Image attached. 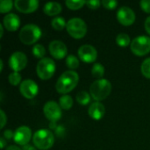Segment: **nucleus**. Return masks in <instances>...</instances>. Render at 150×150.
<instances>
[{
  "label": "nucleus",
  "instance_id": "f257e3e1",
  "mask_svg": "<svg viewBox=\"0 0 150 150\" xmlns=\"http://www.w3.org/2000/svg\"><path fill=\"white\" fill-rule=\"evenodd\" d=\"M79 82V75L74 70H67L63 72L58 78L55 89L58 93L66 95L73 91Z\"/></svg>",
  "mask_w": 150,
  "mask_h": 150
},
{
  "label": "nucleus",
  "instance_id": "f03ea898",
  "mask_svg": "<svg viewBox=\"0 0 150 150\" xmlns=\"http://www.w3.org/2000/svg\"><path fill=\"white\" fill-rule=\"evenodd\" d=\"M112 91V83L107 79H98L94 81L90 87V94L97 102L105 99Z\"/></svg>",
  "mask_w": 150,
  "mask_h": 150
},
{
  "label": "nucleus",
  "instance_id": "7ed1b4c3",
  "mask_svg": "<svg viewBox=\"0 0 150 150\" xmlns=\"http://www.w3.org/2000/svg\"><path fill=\"white\" fill-rule=\"evenodd\" d=\"M33 142L36 149L47 150L51 149L54 143V135L48 129H40L33 134Z\"/></svg>",
  "mask_w": 150,
  "mask_h": 150
},
{
  "label": "nucleus",
  "instance_id": "20e7f679",
  "mask_svg": "<svg viewBox=\"0 0 150 150\" xmlns=\"http://www.w3.org/2000/svg\"><path fill=\"white\" fill-rule=\"evenodd\" d=\"M41 36L40 28L34 24H28L24 25L18 33L20 41L25 45H33L37 42Z\"/></svg>",
  "mask_w": 150,
  "mask_h": 150
},
{
  "label": "nucleus",
  "instance_id": "39448f33",
  "mask_svg": "<svg viewBox=\"0 0 150 150\" xmlns=\"http://www.w3.org/2000/svg\"><path fill=\"white\" fill-rule=\"evenodd\" d=\"M67 32L74 39H82L87 33V25L80 18H70L67 22Z\"/></svg>",
  "mask_w": 150,
  "mask_h": 150
},
{
  "label": "nucleus",
  "instance_id": "423d86ee",
  "mask_svg": "<svg viewBox=\"0 0 150 150\" xmlns=\"http://www.w3.org/2000/svg\"><path fill=\"white\" fill-rule=\"evenodd\" d=\"M55 62L49 57H45L39 61L36 67V72L38 76L42 80L50 79L55 72Z\"/></svg>",
  "mask_w": 150,
  "mask_h": 150
},
{
  "label": "nucleus",
  "instance_id": "0eeeda50",
  "mask_svg": "<svg viewBox=\"0 0 150 150\" xmlns=\"http://www.w3.org/2000/svg\"><path fill=\"white\" fill-rule=\"evenodd\" d=\"M130 48L132 53L137 56H144L150 52V37L142 35L134 38L131 44Z\"/></svg>",
  "mask_w": 150,
  "mask_h": 150
},
{
  "label": "nucleus",
  "instance_id": "6e6552de",
  "mask_svg": "<svg viewBox=\"0 0 150 150\" xmlns=\"http://www.w3.org/2000/svg\"><path fill=\"white\" fill-rule=\"evenodd\" d=\"M43 112L45 117L51 122L55 123L58 121L62 115V107L54 101H48L44 105Z\"/></svg>",
  "mask_w": 150,
  "mask_h": 150
},
{
  "label": "nucleus",
  "instance_id": "1a4fd4ad",
  "mask_svg": "<svg viewBox=\"0 0 150 150\" xmlns=\"http://www.w3.org/2000/svg\"><path fill=\"white\" fill-rule=\"evenodd\" d=\"M19 91L24 98L27 99H33L37 96L39 92V87L33 80L26 79L21 82L19 84Z\"/></svg>",
  "mask_w": 150,
  "mask_h": 150
},
{
  "label": "nucleus",
  "instance_id": "9d476101",
  "mask_svg": "<svg viewBox=\"0 0 150 150\" xmlns=\"http://www.w3.org/2000/svg\"><path fill=\"white\" fill-rule=\"evenodd\" d=\"M27 57L22 52H14L9 59V66L14 72H19L26 67Z\"/></svg>",
  "mask_w": 150,
  "mask_h": 150
},
{
  "label": "nucleus",
  "instance_id": "9b49d317",
  "mask_svg": "<svg viewBox=\"0 0 150 150\" xmlns=\"http://www.w3.org/2000/svg\"><path fill=\"white\" fill-rule=\"evenodd\" d=\"M135 13L130 7L121 6L117 11V19L123 25L128 26L133 25L135 21Z\"/></svg>",
  "mask_w": 150,
  "mask_h": 150
},
{
  "label": "nucleus",
  "instance_id": "f8f14e48",
  "mask_svg": "<svg viewBox=\"0 0 150 150\" xmlns=\"http://www.w3.org/2000/svg\"><path fill=\"white\" fill-rule=\"evenodd\" d=\"M78 56L85 63L94 62L98 58V51L91 45H83L78 49Z\"/></svg>",
  "mask_w": 150,
  "mask_h": 150
},
{
  "label": "nucleus",
  "instance_id": "ddd939ff",
  "mask_svg": "<svg viewBox=\"0 0 150 150\" xmlns=\"http://www.w3.org/2000/svg\"><path fill=\"white\" fill-rule=\"evenodd\" d=\"M48 49L50 54L57 60L63 59L68 54V48L62 40H55L51 41L48 45Z\"/></svg>",
  "mask_w": 150,
  "mask_h": 150
},
{
  "label": "nucleus",
  "instance_id": "4468645a",
  "mask_svg": "<svg viewBox=\"0 0 150 150\" xmlns=\"http://www.w3.org/2000/svg\"><path fill=\"white\" fill-rule=\"evenodd\" d=\"M31 138H32V130L26 126H21L18 127L14 132L13 140L18 145L23 147L27 145Z\"/></svg>",
  "mask_w": 150,
  "mask_h": 150
},
{
  "label": "nucleus",
  "instance_id": "2eb2a0df",
  "mask_svg": "<svg viewBox=\"0 0 150 150\" xmlns=\"http://www.w3.org/2000/svg\"><path fill=\"white\" fill-rule=\"evenodd\" d=\"M16 9L22 13H31L39 7L38 0H16L14 2Z\"/></svg>",
  "mask_w": 150,
  "mask_h": 150
},
{
  "label": "nucleus",
  "instance_id": "dca6fc26",
  "mask_svg": "<svg viewBox=\"0 0 150 150\" xmlns=\"http://www.w3.org/2000/svg\"><path fill=\"white\" fill-rule=\"evenodd\" d=\"M3 24L4 28H6L8 31L15 32L20 26V18L18 15L14 13H9L4 17Z\"/></svg>",
  "mask_w": 150,
  "mask_h": 150
},
{
  "label": "nucleus",
  "instance_id": "f3484780",
  "mask_svg": "<svg viewBox=\"0 0 150 150\" xmlns=\"http://www.w3.org/2000/svg\"><path fill=\"white\" fill-rule=\"evenodd\" d=\"M89 116L94 120H100L105 114V107L101 102L92 103L88 109Z\"/></svg>",
  "mask_w": 150,
  "mask_h": 150
},
{
  "label": "nucleus",
  "instance_id": "a211bd4d",
  "mask_svg": "<svg viewBox=\"0 0 150 150\" xmlns=\"http://www.w3.org/2000/svg\"><path fill=\"white\" fill-rule=\"evenodd\" d=\"M43 11L47 16H56L62 11V5L57 2H48L43 7Z\"/></svg>",
  "mask_w": 150,
  "mask_h": 150
},
{
  "label": "nucleus",
  "instance_id": "6ab92c4d",
  "mask_svg": "<svg viewBox=\"0 0 150 150\" xmlns=\"http://www.w3.org/2000/svg\"><path fill=\"white\" fill-rule=\"evenodd\" d=\"M59 105L63 110H69L73 106V99L69 95H62L59 99Z\"/></svg>",
  "mask_w": 150,
  "mask_h": 150
},
{
  "label": "nucleus",
  "instance_id": "aec40b11",
  "mask_svg": "<svg viewBox=\"0 0 150 150\" xmlns=\"http://www.w3.org/2000/svg\"><path fill=\"white\" fill-rule=\"evenodd\" d=\"M91 75L98 80L102 79L101 77H103L105 75V67L99 62L94 63L91 69Z\"/></svg>",
  "mask_w": 150,
  "mask_h": 150
},
{
  "label": "nucleus",
  "instance_id": "412c9836",
  "mask_svg": "<svg viewBox=\"0 0 150 150\" xmlns=\"http://www.w3.org/2000/svg\"><path fill=\"white\" fill-rule=\"evenodd\" d=\"M51 25H52V27L57 31H62L67 26L66 20L62 17H55L54 18H53Z\"/></svg>",
  "mask_w": 150,
  "mask_h": 150
},
{
  "label": "nucleus",
  "instance_id": "4be33fe9",
  "mask_svg": "<svg viewBox=\"0 0 150 150\" xmlns=\"http://www.w3.org/2000/svg\"><path fill=\"white\" fill-rule=\"evenodd\" d=\"M91 99V94H89L85 91H82L78 92L76 95V101L81 105H86L90 104Z\"/></svg>",
  "mask_w": 150,
  "mask_h": 150
},
{
  "label": "nucleus",
  "instance_id": "5701e85b",
  "mask_svg": "<svg viewBox=\"0 0 150 150\" xmlns=\"http://www.w3.org/2000/svg\"><path fill=\"white\" fill-rule=\"evenodd\" d=\"M131 42L132 41L130 40V37L127 33H120L116 37V43L120 47H127L129 44H131Z\"/></svg>",
  "mask_w": 150,
  "mask_h": 150
},
{
  "label": "nucleus",
  "instance_id": "b1692460",
  "mask_svg": "<svg viewBox=\"0 0 150 150\" xmlns=\"http://www.w3.org/2000/svg\"><path fill=\"white\" fill-rule=\"evenodd\" d=\"M67 7L70 10H78V9H81L85 4H86V1H83V0H67L65 2Z\"/></svg>",
  "mask_w": 150,
  "mask_h": 150
},
{
  "label": "nucleus",
  "instance_id": "393cba45",
  "mask_svg": "<svg viewBox=\"0 0 150 150\" xmlns=\"http://www.w3.org/2000/svg\"><path fill=\"white\" fill-rule=\"evenodd\" d=\"M33 54L34 55V57L40 60L45 58L44 56L46 54V49L44 46H42L41 44H35L33 47Z\"/></svg>",
  "mask_w": 150,
  "mask_h": 150
},
{
  "label": "nucleus",
  "instance_id": "a878e982",
  "mask_svg": "<svg viewBox=\"0 0 150 150\" xmlns=\"http://www.w3.org/2000/svg\"><path fill=\"white\" fill-rule=\"evenodd\" d=\"M66 65L70 69H76L79 66V60L74 54H69L66 58Z\"/></svg>",
  "mask_w": 150,
  "mask_h": 150
},
{
  "label": "nucleus",
  "instance_id": "bb28decb",
  "mask_svg": "<svg viewBox=\"0 0 150 150\" xmlns=\"http://www.w3.org/2000/svg\"><path fill=\"white\" fill-rule=\"evenodd\" d=\"M141 71L146 78L150 79V57L143 61L141 66Z\"/></svg>",
  "mask_w": 150,
  "mask_h": 150
},
{
  "label": "nucleus",
  "instance_id": "cd10ccee",
  "mask_svg": "<svg viewBox=\"0 0 150 150\" xmlns=\"http://www.w3.org/2000/svg\"><path fill=\"white\" fill-rule=\"evenodd\" d=\"M13 2L11 0H2L0 1V12L1 13H7L12 9Z\"/></svg>",
  "mask_w": 150,
  "mask_h": 150
},
{
  "label": "nucleus",
  "instance_id": "c85d7f7f",
  "mask_svg": "<svg viewBox=\"0 0 150 150\" xmlns=\"http://www.w3.org/2000/svg\"><path fill=\"white\" fill-rule=\"evenodd\" d=\"M21 75L18 73V72H11L10 75H9V83L13 85V86H16L18 84H20V82H21Z\"/></svg>",
  "mask_w": 150,
  "mask_h": 150
},
{
  "label": "nucleus",
  "instance_id": "c756f323",
  "mask_svg": "<svg viewBox=\"0 0 150 150\" xmlns=\"http://www.w3.org/2000/svg\"><path fill=\"white\" fill-rule=\"evenodd\" d=\"M101 4L108 10H114L118 6V2L115 0H103Z\"/></svg>",
  "mask_w": 150,
  "mask_h": 150
},
{
  "label": "nucleus",
  "instance_id": "7c9ffc66",
  "mask_svg": "<svg viewBox=\"0 0 150 150\" xmlns=\"http://www.w3.org/2000/svg\"><path fill=\"white\" fill-rule=\"evenodd\" d=\"M100 1L99 0H89V1H86V4L87 6L90 8V9H92V10H96L98 9L99 6H100Z\"/></svg>",
  "mask_w": 150,
  "mask_h": 150
},
{
  "label": "nucleus",
  "instance_id": "2f4dec72",
  "mask_svg": "<svg viewBox=\"0 0 150 150\" xmlns=\"http://www.w3.org/2000/svg\"><path fill=\"white\" fill-rule=\"evenodd\" d=\"M141 8L147 13H150V0H142L140 2Z\"/></svg>",
  "mask_w": 150,
  "mask_h": 150
},
{
  "label": "nucleus",
  "instance_id": "473e14b6",
  "mask_svg": "<svg viewBox=\"0 0 150 150\" xmlns=\"http://www.w3.org/2000/svg\"><path fill=\"white\" fill-rule=\"evenodd\" d=\"M0 114H1V127L0 128H4V127L5 126L6 124V121H7V117L4 113V112L3 110H0Z\"/></svg>",
  "mask_w": 150,
  "mask_h": 150
},
{
  "label": "nucleus",
  "instance_id": "72a5a7b5",
  "mask_svg": "<svg viewBox=\"0 0 150 150\" xmlns=\"http://www.w3.org/2000/svg\"><path fill=\"white\" fill-rule=\"evenodd\" d=\"M13 136H14V133L10 129H7L4 132V138L5 140H11L13 138Z\"/></svg>",
  "mask_w": 150,
  "mask_h": 150
},
{
  "label": "nucleus",
  "instance_id": "f704fd0d",
  "mask_svg": "<svg viewBox=\"0 0 150 150\" xmlns=\"http://www.w3.org/2000/svg\"><path fill=\"white\" fill-rule=\"evenodd\" d=\"M144 26H145V30L146 32L150 35V16L148 17L145 20V24H144Z\"/></svg>",
  "mask_w": 150,
  "mask_h": 150
},
{
  "label": "nucleus",
  "instance_id": "c9c22d12",
  "mask_svg": "<svg viewBox=\"0 0 150 150\" xmlns=\"http://www.w3.org/2000/svg\"><path fill=\"white\" fill-rule=\"evenodd\" d=\"M23 150H37L36 149V147H33V145H30V144H27L25 146L23 147Z\"/></svg>",
  "mask_w": 150,
  "mask_h": 150
},
{
  "label": "nucleus",
  "instance_id": "e433bc0d",
  "mask_svg": "<svg viewBox=\"0 0 150 150\" xmlns=\"http://www.w3.org/2000/svg\"><path fill=\"white\" fill-rule=\"evenodd\" d=\"M5 150H23L21 149L20 148H18V146H14V145H11V146H9V147H7Z\"/></svg>",
  "mask_w": 150,
  "mask_h": 150
},
{
  "label": "nucleus",
  "instance_id": "4c0bfd02",
  "mask_svg": "<svg viewBox=\"0 0 150 150\" xmlns=\"http://www.w3.org/2000/svg\"><path fill=\"white\" fill-rule=\"evenodd\" d=\"M0 143H1V149H4L5 148V145H6V141L4 137H1L0 138Z\"/></svg>",
  "mask_w": 150,
  "mask_h": 150
},
{
  "label": "nucleus",
  "instance_id": "58836bf2",
  "mask_svg": "<svg viewBox=\"0 0 150 150\" xmlns=\"http://www.w3.org/2000/svg\"><path fill=\"white\" fill-rule=\"evenodd\" d=\"M0 31H1V33H0V38H2L3 37V34H4V27H3V25L0 24Z\"/></svg>",
  "mask_w": 150,
  "mask_h": 150
},
{
  "label": "nucleus",
  "instance_id": "ea45409f",
  "mask_svg": "<svg viewBox=\"0 0 150 150\" xmlns=\"http://www.w3.org/2000/svg\"><path fill=\"white\" fill-rule=\"evenodd\" d=\"M0 66H1L0 71H2V70H3V68H4V63H3V61H2V60H0Z\"/></svg>",
  "mask_w": 150,
  "mask_h": 150
}]
</instances>
